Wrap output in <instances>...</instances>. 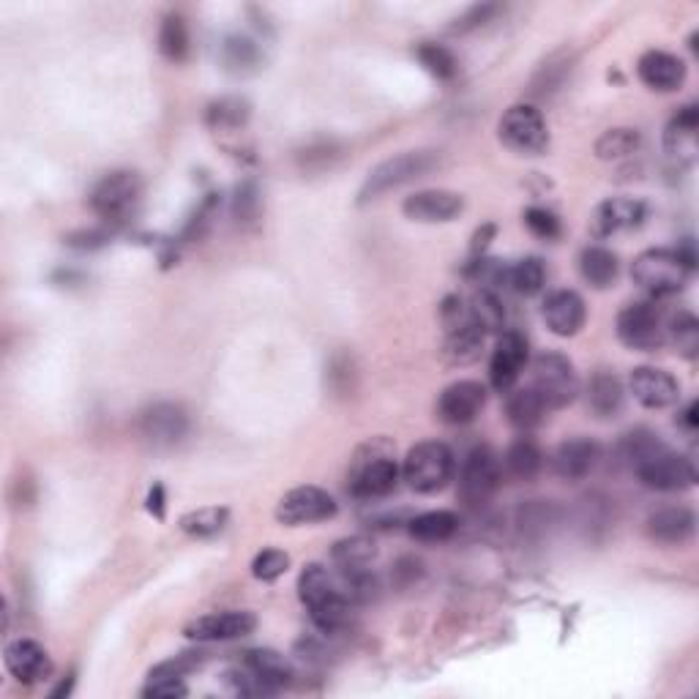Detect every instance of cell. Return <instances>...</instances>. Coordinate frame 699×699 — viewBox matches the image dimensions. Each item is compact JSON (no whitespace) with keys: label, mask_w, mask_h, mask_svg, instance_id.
<instances>
[{"label":"cell","mask_w":699,"mask_h":699,"mask_svg":"<svg viewBox=\"0 0 699 699\" xmlns=\"http://www.w3.org/2000/svg\"><path fill=\"white\" fill-rule=\"evenodd\" d=\"M617 462L656 492H683L697 484L694 462L683 453H675L659 440V435L648 429H637L623 435L617 442Z\"/></svg>","instance_id":"6da1fadb"},{"label":"cell","mask_w":699,"mask_h":699,"mask_svg":"<svg viewBox=\"0 0 699 699\" xmlns=\"http://www.w3.org/2000/svg\"><path fill=\"white\" fill-rule=\"evenodd\" d=\"M298 599L323 634H336L350 621V604L341 582L325 565L309 563L298 576Z\"/></svg>","instance_id":"7a4b0ae2"},{"label":"cell","mask_w":699,"mask_h":699,"mask_svg":"<svg viewBox=\"0 0 699 699\" xmlns=\"http://www.w3.org/2000/svg\"><path fill=\"white\" fill-rule=\"evenodd\" d=\"M399 471L394 446L386 437H375L355 451L350 464V495L359 500H383L397 489Z\"/></svg>","instance_id":"3957f363"},{"label":"cell","mask_w":699,"mask_h":699,"mask_svg":"<svg viewBox=\"0 0 699 699\" xmlns=\"http://www.w3.org/2000/svg\"><path fill=\"white\" fill-rule=\"evenodd\" d=\"M694 271L691 247L683 249H648L639 254L632 265L634 285L659 301V298L675 296L688 285Z\"/></svg>","instance_id":"277c9868"},{"label":"cell","mask_w":699,"mask_h":699,"mask_svg":"<svg viewBox=\"0 0 699 699\" xmlns=\"http://www.w3.org/2000/svg\"><path fill=\"white\" fill-rule=\"evenodd\" d=\"M90 208L110 224L129 222L142 202V178L132 170H112L101 175L88 195Z\"/></svg>","instance_id":"5b68a950"},{"label":"cell","mask_w":699,"mask_h":699,"mask_svg":"<svg viewBox=\"0 0 699 699\" xmlns=\"http://www.w3.org/2000/svg\"><path fill=\"white\" fill-rule=\"evenodd\" d=\"M457 471V459L446 442L426 440L408 451L402 462V478L419 495H435L448 487Z\"/></svg>","instance_id":"8992f818"},{"label":"cell","mask_w":699,"mask_h":699,"mask_svg":"<svg viewBox=\"0 0 699 699\" xmlns=\"http://www.w3.org/2000/svg\"><path fill=\"white\" fill-rule=\"evenodd\" d=\"M437 153L435 151H404L397 153V157L386 159L383 164H377L370 175H366L364 186L359 191V202L366 205V202L377 200V197L388 195V191L399 189V186L410 184L415 178H424L426 173L437 167Z\"/></svg>","instance_id":"52a82bcc"},{"label":"cell","mask_w":699,"mask_h":699,"mask_svg":"<svg viewBox=\"0 0 699 699\" xmlns=\"http://www.w3.org/2000/svg\"><path fill=\"white\" fill-rule=\"evenodd\" d=\"M500 482H503V464L498 453L487 446L473 448L464 457L462 473H459V500L467 509H482L495 498Z\"/></svg>","instance_id":"ba28073f"},{"label":"cell","mask_w":699,"mask_h":699,"mask_svg":"<svg viewBox=\"0 0 699 699\" xmlns=\"http://www.w3.org/2000/svg\"><path fill=\"white\" fill-rule=\"evenodd\" d=\"M666 320H670V314L656 301L628 303L617 314V339L632 350H642V353L659 350L666 345Z\"/></svg>","instance_id":"9c48e42d"},{"label":"cell","mask_w":699,"mask_h":699,"mask_svg":"<svg viewBox=\"0 0 699 699\" xmlns=\"http://www.w3.org/2000/svg\"><path fill=\"white\" fill-rule=\"evenodd\" d=\"M500 142L522 157H541L549 148V129L541 110L533 104H514L505 110L498 126Z\"/></svg>","instance_id":"30bf717a"},{"label":"cell","mask_w":699,"mask_h":699,"mask_svg":"<svg viewBox=\"0 0 699 699\" xmlns=\"http://www.w3.org/2000/svg\"><path fill=\"white\" fill-rule=\"evenodd\" d=\"M533 388L549 410H560L579 397V377L565 355L541 353L533 361Z\"/></svg>","instance_id":"8fae6325"},{"label":"cell","mask_w":699,"mask_h":699,"mask_svg":"<svg viewBox=\"0 0 699 699\" xmlns=\"http://www.w3.org/2000/svg\"><path fill=\"white\" fill-rule=\"evenodd\" d=\"M276 522L287 527L317 525L336 516V500L320 487H296L276 503Z\"/></svg>","instance_id":"7c38bea8"},{"label":"cell","mask_w":699,"mask_h":699,"mask_svg":"<svg viewBox=\"0 0 699 699\" xmlns=\"http://www.w3.org/2000/svg\"><path fill=\"white\" fill-rule=\"evenodd\" d=\"M137 429L148 446L175 448L189 435V413L178 402H157L142 410Z\"/></svg>","instance_id":"4fadbf2b"},{"label":"cell","mask_w":699,"mask_h":699,"mask_svg":"<svg viewBox=\"0 0 699 699\" xmlns=\"http://www.w3.org/2000/svg\"><path fill=\"white\" fill-rule=\"evenodd\" d=\"M446 336H442V361L448 366H471L482 359L484 353V341H487V334L478 328L471 320V312L464 307L462 314L446 320Z\"/></svg>","instance_id":"5bb4252c"},{"label":"cell","mask_w":699,"mask_h":699,"mask_svg":"<svg viewBox=\"0 0 699 699\" xmlns=\"http://www.w3.org/2000/svg\"><path fill=\"white\" fill-rule=\"evenodd\" d=\"M258 628V617L247 610L229 612H211V615L195 617L184 634L195 642H229V639H241Z\"/></svg>","instance_id":"9a60e30c"},{"label":"cell","mask_w":699,"mask_h":699,"mask_svg":"<svg viewBox=\"0 0 699 699\" xmlns=\"http://www.w3.org/2000/svg\"><path fill=\"white\" fill-rule=\"evenodd\" d=\"M487 404V388L478 380H459L442 388L437 399V419L448 426H464L476 421Z\"/></svg>","instance_id":"2e32d148"},{"label":"cell","mask_w":699,"mask_h":699,"mask_svg":"<svg viewBox=\"0 0 699 699\" xmlns=\"http://www.w3.org/2000/svg\"><path fill=\"white\" fill-rule=\"evenodd\" d=\"M527 364V339L520 330H503L489 361V383L495 391L505 394L516 386Z\"/></svg>","instance_id":"e0dca14e"},{"label":"cell","mask_w":699,"mask_h":699,"mask_svg":"<svg viewBox=\"0 0 699 699\" xmlns=\"http://www.w3.org/2000/svg\"><path fill=\"white\" fill-rule=\"evenodd\" d=\"M402 211L410 222L446 224L464 211V197L451 189H424L410 195L402 202Z\"/></svg>","instance_id":"ac0fdd59"},{"label":"cell","mask_w":699,"mask_h":699,"mask_svg":"<svg viewBox=\"0 0 699 699\" xmlns=\"http://www.w3.org/2000/svg\"><path fill=\"white\" fill-rule=\"evenodd\" d=\"M634 399L648 410H664L681 399V386L675 377L659 366H637L628 377Z\"/></svg>","instance_id":"d6986e66"},{"label":"cell","mask_w":699,"mask_h":699,"mask_svg":"<svg viewBox=\"0 0 699 699\" xmlns=\"http://www.w3.org/2000/svg\"><path fill=\"white\" fill-rule=\"evenodd\" d=\"M601 459L599 442L590 437H571L563 440L552 453V471L563 482H582L596 471Z\"/></svg>","instance_id":"ffe728a7"},{"label":"cell","mask_w":699,"mask_h":699,"mask_svg":"<svg viewBox=\"0 0 699 699\" xmlns=\"http://www.w3.org/2000/svg\"><path fill=\"white\" fill-rule=\"evenodd\" d=\"M645 219V205L632 197H610L601 205H596L590 216V236L594 238H612L617 233L639 227Z\"/></svg>","instance_id":"44dd1931"},{"label":"cell","mask_w":699,"mask_h":699,"mask_svg":"<svg viewBox=\"0 0 699 699\" xmlns=\"http://www.w3.org/2000/svg\"><path fill=\"white\" fill-rule=\"evenodd\" d=\"M3 664H7L9 675L17 677L25 686L45 681L52 672L50 653L36 639H14V642H9L7 650H3Z\"/></svg>","instance_id":"7402d4cb"},{"label":"cell","mask_w":699,"mask_h":699,"mask_svg":"<svg viewBox=\"0 0 699 699\" xmlns=\"http://www.w3.org/2000/svg\"><path fill=\"white\" fill-rule=\"evenodd\" d=\"M544 323L554 336H576L588 320V307L574 290H554L544 301Z\"/></svg>","instance_id":"603a6c76"},{"label":"cell","mask_w":699,"mask_h":699,"mask_svg":"<svg viewBox=\"0 0 699 699\" xmlns=\"http://www.w3.org/2000/svg\"><path fill=\"white\" fill-rule=\"evenodd\" d=\"M637 74L650 90L672 93L686 83V63L664 50H648L637 63Z\"/></svg>","instance_id":"cb8c5ba5"},{"label":"cell","mask_w":699,"mask_h":699,"mask_svg":"<svg viewBox=\"0 0 699 699\" xmlns=\"http://www.w3.org/2000/svg\"><path fill=\"white\" fill-rule=\"evenodd\" d=\"M694 531H697V516L686 505H666L648 516V536L664 547H681L691 541Z\"/></svg>","instance_id":"d4e9b609"},{"label":"cell","mask_w":699,"mask_h":699,"mask_svg":"<svg viewBox=\"0 0 699 699\" xmlns=\"http://www.w3.org/2000/svg\"><path fill=\"white\" fill-rule=\"evenodd\" d=\"M244 666H247V670L252 672L265 688H269V694L290 686L292 677H296L292 675L290 661H287L282 653H276V650H269V648L249 650V653L244 656Z\"/></svg>","instance_id":"484cf974"},{"label":"cell","mask_w":699,"mask_h":699,"mask_svg":"<svg viewBox=\"0 0 699 699\" xmlns=\"http://www.w3.org/2000/svg\"><path fill=\"white\" fill-rule=\"evenodd\" d=\"M623 402H626V391H623L621 377L607 370L596 372V375L590 377L588 404L599 419H615L623 410Z\"/></svg>","instance_id":"4316f807"},{"label":"cell","mask_w":699,"mask_h":699,"mask_svg":"<svg viewBox=\"0 0 699 699\" xmlns=\"http://www.w3.org/2000/svg\"><path fill=\"white\" fill-rule=\"evenodd\" d=\"M549 413V408L544 404V399L538 397L536 388H516L505 397V415H509L511 426L520 432H533L536 426H541L544 415Z\"/></svg>","instance_id":"83f0119b"},{"label":"cell","mask_w":699,"mask_h":699,"mask_svg":"<svg viewBox=\"0 0 699 699\" xmlns=\"http://www.w3.org/2000/svg\"><path fill=\"white\" fill-rule=\"evenodd\" d=\"M500 464H503L505 476L514 478V482H533L544 467V453L531 437H520L516 442H511Z\"/></svg>","instance_id":"f1b7e54d"},{"label":"cell","mask_w":699,"mask_h":699,"mask_svg":"<svg viewBox=\"0 0 699 699\" xmlns=\"http://www.w3.org/2000/svg\"><path fill=\"white\" fill-rule=\"evenodd\" d=\"M617 271H621V263L607 247H588L579 254L582 279L596 290H607V287L615 285Z\"/></svg>","instance_id":"f546056e"},{"label":"cell","mask_w":699,"mask_h":699,"mask_svg":"<svg viewBox=\"0 0 699 699\" xmlns=\"http://www.w3.org/2000/svg\"><path fill=\"white\" fill-rule=\"evenodd\" d=\"M699 112L694 104H686L675 118L670 121L664 132V146L672 157H691L694 142H697Z\"/></svg>","instance_id":"4dcf8cb0"},{"label":"cell","mask_w":699,"mask_h":699,"mask_svg":"<svg viewBox=\"0 0 699 699\" xmlns=\"http://www.w3.org/2000/svg\"><path fill=\"white\" fill-rule=\"evenodd\" d=\"M408 531L421 544H442L459 531V516L453 511H426L410 520Z\"/></svg>","instance_id":"1f68e13d"},{"label":"cell","mask_w":699,"mask_h":699,"mask_svg":"<svg viewBox=\"0 0 699 699\" xmlns=\"http://www.w3.org/2000/svg\"><path fill=\"white\" fill-rule=\"evenodd\" d=\"M377 558V547L372 538L366 536H350L341 538L330 549V560L339 565V571H364L370 569L372 560Z\"/></svg>","instance_id":"d6a6232c"},{"label":"cell","mask_w":699,"mask_h":699,"mask_svg":"<svg viewBox=\"0 0 699 699\" xmlns=\"http://www.w3.org/2000/svg\"><path fill=\"white\" fill-rule=\"evenodd\" d=\"M467 312H471V320L484 330V334H495V330H503L505 325V307L500 301L498 292L492 290H478L476 296L467 301Z\"/></svg>","instance_id":"836d02e7"},{"label":"cell","mask_w":699,"mask_h":699,"mask_svg":"<svg viewBox=\"0 0 699 699\" xmlns=\"http://www.w3.org/2000/svg\"><path fill=\"white\" fill-rule=\"evenodd\" d=\"M229 511L222 505H205V509H195L189 514L180 516V531L191 538H211L227 527Z\"/></svg>","instance_id":"e575fe53"},{"label":"cell","mask_w":699,"mask_h":699,"mask_svg":"<svg viewBox=\"0 0 699 699\" xmlns=\"http://www.w3.org/2000/svg\"><path fill=\"white\" fill-rule=\"evenodd\" d=\"M159 52L173 63H180L189 55V28H186V20L180 17V14H167V17L162 20V28H159Z\"/></svg>","instance_id":"d590c367"},{"label":"cell","mask_w":699,"mask_h":699,"mask_svg":"<svg viewBox=\"0 0 699 699\" xmlns=\"http://www.w3.org/2000/svg\"><path fill=\"white\" fill-rule=\"evenodd\" d=\"M666 345H672L681 355L694 359L699 347V325L691 312L670 314L666 320Z\"/></svg>","instance_id":"8d00e7d4"},{"label":"cell","mask_w":699,"mask_h":699,"mask_svg":"<svg viewBox=\"0 0 699 699\" xmlns=\"http://www.w3.org/2000/svg\"><path fill=\"white\" fill-rule=\"evenodd\" d=\"M544 282H547V271L538 258L516 260L514 265H509V287L520 296H538L544 290Z\"/></svg>","instance_id":"74e56055"},{"label":"cell","mask_w":699,"mask_h":699,"mask_svg":"<svg viewBox=\"0 0 699 699\" xmlns=\"http://www.w3.org/2000/svg\"><path fill=\"white\" fill-rule=\"evenodd\" d=\"M415 58H419L421 66H424L432 77L442 79V83L453 79L459 72V63L457 58H453V52L448 50V47L437 45V41H421V45L415 47Z\"/></svg>","instance_id":"f35d334b"},{"label":"cell","mask_w":699,"mask_h":699,"mask_svg":"<svg viewBox=\"0 0 699 699\" xmlns=\"http://www.w3.org/2000/svg\"><path fill=\"white\" fill-rule=\"evenodd\" d=\"M639 148L637 129H610L596 140V157L601 162H621Z\"/></svg>","instance_id":"ab89813d"},{"label":"cell","mask_w":699,"mask_h":699,"mask_svg":"<svg viewBox=\"0 0 699 699\" xmlns=\"http://www.w3.org/2000/svg\"><path fill=\"white\" fill-rule=\"evenodd\" d=\"M249 118V104L244 99H236V96H227V99L213 101L211 110H208V124L219 132L227 129H241Z\"/></svg>","instance_id":"60d3db41"},{"label":"cell","mask_w":699,"mask_h":699,"mask_svg":"<svg viewBox=\"0 0 699 699\" xmlns=\"http://www.w3.org/2000/svg\"><path fill=\"white\" fill-rule=\"evenodd\" d=\"M290 569V558L282 549H263L252 560V576L258 582H276Z\"/></svg>","instance_id":"b9f144b4"},{"label":"cell","mask_w":699,"mask_h":699,"mask_svg":"<svg viewBox=\"0 0 699 699\" xmlns=\"http://www.w3.org/2000/svg\"><path fill=\"white\" fill-rule=\"evenodd\" d=\"M525 224L533 236L541 238V241H554V238L560 236V219L554 216L552 211H547V208H538V205L527 208Z\"/></svg>","instance_id":"7bdbcfd3"},{"label":"cell","mask_w":699,"mask_h":699,"mask_svg":"<svg viewBox=\"0 0 699 699\" xmlns=\"http://www.w3.org/2000/svg\"><path fill=\"white\" fill-rule=\"evenodd\" d=\"M189 694L184 677L173 675H148L146 688H142V697L146 699H180Z\"/></svg>","instance_id":"ee69618b"},{"label":"cell","mask_w":699,"mask_h":699,"mask_svg":"<svg viewBox=\"0 0 699 699\" xmlns=\"http://www.w3.org/2000/svg\"><path fill=\"white\" fill-rule=\"evenodd\" d=\"M224 63H227L233 72H244L247 66L258 63V47L249 39L233 36V39H227V45H224Z\"/></svg>","instance_id":"f6af8a7d"},{"label":"cell","mask_w":699,"mask_h":699,"mask_svg":"<svg viewBox=\"0 0 699 699\" xmlns=\"http://www.w3.org/2000/svg\"><path fill=\"white\" fill-rule=\"evenodd\" d=\"M205 661V653H195V650H189V653H178L173 656V659L162 661V664H157L151 670V675H173V677H186L191 670H197V666Z\"/></svg>","instance_id":"bcb514c9"},{"label":"cell","mask_w":699,"mask_h":699,"mask_svg":"<svg viewBox=\"0 0 699 699\" xmlns=\"http://www.w3.org/2000/svg\"><path fill=\"white\" fill-rule=\"evenodd\" d=\"M233 213H236L238 222L249 224L258 219L260 213V195H258V186L254 184H241L236 189V205H233Z\"/></svg>","instance_id":"7dc6e473"},{"label":"cell","mask_w":699,"mask_h":699,"mask_svg":"<svg viewBox=\"0 0 699 699\" xmlns=\"http://www.w3.org/2000/svg\"><path fill=\"white\" fill-rule=\"evenodd\" d=\"M498 12H500V7H495V3H476V7H471L467 12L462 14V17L457 20V25H453L451 30L453 34H467V30H476V28H482V25H487Z\"/></svg>","instance_id":"c3c4849f"},{"label":"cell","mask_w":699,"mask_h":699,"mask_svg":"<svg viewBox=\"0 0 699 699\" xmlns=\"http://www.w3.org/2000/svg\"><path fill=\"white\" fill-rule=\"evenodd\" d=\"M164 487L162 484H153L151 495H148V511H151L157 520H164V509H167V503H164Z\"/></svg>","instance_id":"681fc988"},{"label":"cell","mask_w":699,"mask_h":699,"mask_svg":"<svg viewBox=\"0 0 699 699\" xmlns=\"http://www.w3.org/2000/svg\"><path fill=\"white\" fill-rule=\"evenodd\" d=\"M492 236H495V224H487L484 229H478L476 241H473V258H478V254L484 258V249H487L489 238H492Z\"/></svg>","instance_id":"f907efd6"},{"label":"cell","mask_w":699,"mask_h":699,"mask_svg":"<svg viewBox=\"0 0 699 699\" xmlns=\"http://www.w3.org/2000/svg\"><path fill=\"white\" fill-rule=\"evenodd\" d=\"M683 424H686L688 426V429H697V402H691V404H688V408H686V413H683Z\"/></svg>","instance_id":"816d5d0a"},{"label":"cell","mask_w":699,"mask_h":699,"mask_svg":"<svg viewBox=\"0 0 699 699\" xmlns=\"http://www.w3.org/2000/svg\"><path fill=\"white\" fill-rule=\"evenodd\" d=\"M72 686H74V677L68 675V681H63L61 686H58L55 691L50 694V697H52V699H58V697H63V694H66V697H68V694H72Z\"/></svg>","instance_id":"f5cc1de1"}]
</instances>
